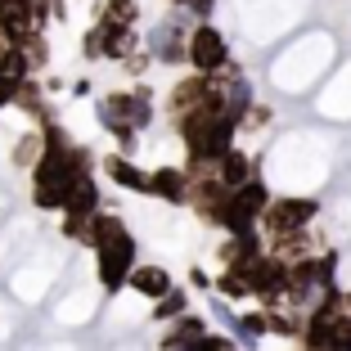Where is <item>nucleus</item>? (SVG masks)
<instances>
[{"instance_id":"5","label":"nucleus","mask_w":351,"mask_h":351,"mask_svg":"<svg viewBox=\"0 0 351 351\" xmlns=\"http://www.w3.org/2000/svg\"><path fill=\"white\" fill-rule=\"evenodd\" d=\"M59 212H77V217H95V212H99V185L90 180V171H82L73 185H68Z\"/></svg>"},{"instance_id":"13","label":"nucleus","mask_w":351,"mask_h":351,"mask_svg":"<svg viewBox=\"0 0 351 351\" xmlns=\"http://www.w3.org/2000/svg\"><path fill=\"white\" fill-rule=\"evenodd\" d=\"M63 234L73 243H90V217H77V212H63Z\"/></svg>"},{"instance_id":"14","label":"nucleus","mask_w":351,"mask_h":351,"mask_svg":"<svg viewBox=\"0 0 351 351\" xmlns=\"http://www.w3.org/2000/svg\"><path fill=\"white\" fill-rule=\"evenodd\" d=\"M217 293H221V298H248V284H243V275H239V266H230L226 275L217 279Z\"/></svg>"},{"instance_id":"16","label":"nucleus","mask_w":351,"mask_h":351,"mask_svg":"<svg viewBox=\"0 0 351 351\" xmlns=\"http://www.w3.org/2000/svg\"><path fill=\"white\" fill-rule=\"evenodd\" d=\"M194 351H234V342L221 338V333H203V338L194 342Z\"/></svg>"},{"instance_id":"2","label":"nucleus","mask_w":351,"mask_h":351,"mask_svg":"<svg viewBox=\"0 0 351 351\" xmlns=\"http://www.w3.org/2000/svg\"><path fill=\"white\" fill-rule=\"evenodd\" d=\"M185 59L194 63V73H226L230 68V45L212 23H198L185 36Z\"/></svg>"},{"instance_id":"17","label":"nucleus","mask_w":351,"mask_h":351,"mask_svg":"<svg viewBox=\"0 0 351 351\" xmlns=\"http://www.w3.org/2000/svg\"><path fill=\"white\" fill-rule=\"evenodd\" d=\"M36 154H41V145H36V135H27V140L19 145V154H14V158H19V162H32Z\"/></svg>"},{"instance_id":"4","label":"nucleus","mask_w":351,"mask_h":351,"mask_svg":"<svg viewBox=\"0 0 351 351\" xmlns=\"http://www.w3.org/2000/svg\"><path fill=\"white\" fill-rule=\"evenodd\" d=\"M315 212H320V203H311V198H279V203L261 207L257 221L279 239V234H293V230H306L315 221Z\"/></svg>"},{"instance_id":"18","label":"nucleus","mask_w":351,"mask_h":351,"mask_svg":"<svg viewBox=\"0 0 351 351\" xmlns=\"http://www.w3.org/2000/svg\"><path fill=\"white\" fill-rule=\"evenodd\" d=\"M171 5H189V0H171Z\"/></svg>"},{"instance_id":"9","label":"nucleus","mask_w":351,"mask_h":351,"mask_svg":"<svg viewBox=\"0 0 351 351\" xmlns=\"http://www.w3.org/2000/svg\"><path fill=\"white\" fill-rule=\"evenodd\" d=\"M104 171L113 176V180H117L122 189H135V194H149V176L140 171V167H135L126 154H113L108 162H104Z\"/></svg>"},{"instance_id":"12","label":"nucleus","mask_w":351,"mask_h":351,"mask_svg":"<svg viewBox=\"0 0 351 351\" xmlns=\"http://www.w3.org/2000/svg\"><path fill=\"white\" fill-rule=\"evenodd\" d=\"M99 19H108V23H122V27H131L135 19H140V5L135 0H108L99 10Z\"/></svg>"},{"instance_id":"8","label":"nucleus","mask_w":351,"mask_h":351,"mask_svg":"<svg viewBox=\"0 0 351 351\" xmlns=\"http://www.w3.org/2000/svg\"><path fill=\"white\" fill-rule=\"evenodd\" d=\"M126 284H131L140 298H149V302H158L167 289H171V275H167L162 266H131V275H126Z\"/></svg>"},{"instance_id":"1","label":"nucleus","mask_w":351,"mask_h":351,"mask_svg":"<svg viewBox=\"0 0 351 351\" xmlns=\"http://www.w3.org/2000/svg\"><path fill=\"white\" fill-rule=\"evenodd\" d=\"M239 275H243L248 293H257L266 306L289 293V261L279 257V252H257V257L239 261Z\"/></svg>"},{"instance_id":"15","label":"nucleus","mask_w":351,"mask_h":351,"mask_svg":"<svg viewBox=\"0 0 351 351\" xmlns=\"http://www.w3.org/2000/svg\"><path fill=\"white\" fill-rule=\"evenodd\" d=\"M23 5H27V14H32L36 27H41L45 19H54V0H23Z\"/></svg>"},{"instance_id":"3","label":"nucleus","mask_w":351,"mask_h":351,"mask_svg":"<svg viewBox=\"0 0 351 351\" xmlns=\"http://www.w3.org/2000/svg\"><path fill=\"white\" fill-rule=\"evenodd\" d=\"M149 117H154V99H149V90H117L108 95V99L99 104V122L113 131V126H149Z\"/></svg>"},{"instance_id":"6","label":"nucleus","mask_w":351,"mask_h":351,"mask_svg":"<svg viewBox=\"0 0 351 351\" xmlns=\"http://www.w3.org/2000/svg\"><path fill=\"white\" fill-rule=\"evenodd\" d=\"M149 194H158L162 203H185V194H189V176L180 171V167H158V171L149 176Z\"/></svg>"},{"instance_id":"10","label":"nucleus","mask_w":351,"mask_h":351,"mask_svg":"<svg viewBox=\"0 0 351 351\" xmlns=\"http://www.w3.org/2000/svg\"><path fill=\"white\" fill-rule=\"evenodd\" d=\"M149 45H154V59H162V63L185 59V36H180L176 27H158L154 36H149Z\"/></svg>"},{"instance_id":"7","label":"nucleus","mask_w":351,"mask_h":351,"mask_svg":"<svg viewBox=\"0 0 351 351\" xmlns=\"http://www.w3.org/2000/svg\"><path fill=\"white\" fill-rule=\"evenodd\" d=\"M212 176H217V180H221L226 189H239L243 180H252V162H248L243 154H239L234 145H230L226 154H221L217 162H212Z\"/></svg>"},{"instance_id":"11","label":"nucleus","mask_w":351,"mask_h":351,"mask_svg":"<svg viewBox=\"0 0 351 351\" xmlns=\"http://www.w3.org/2000/svg\"><path fill=\"white\" fill-rule=\"evenodd\" d=\"M185 306H189V298H185V293H180V289H167L162 298L154 302V320H176V315H180Z\"/></svg>"}]
</instances>
